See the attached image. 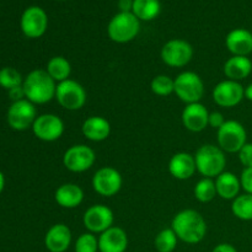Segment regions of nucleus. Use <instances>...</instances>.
Masks as SVG:
<instances>
[{
    "label": "nucleus",
    "instance_id": "obj_16",
    "mask_svg": "<svg viewBox=\"0 0 252 252\" xmlns=\"http://www.w3.org/2000/svg\"><path fill=\"white\" fill-rule=\"evenodd\" d=\"M182 125L187 130L199 133L208 127L209 112L206 106L201 102H194L186 105L181 115Z\"/></svg>",
    "mask_w": 252,
    "mask_h": 252
},
{
    "label": "nucleus",
    "instance_id": "obj_37",
    "mask_svg": "<svg viewBox=\"0 0 252 252\" xmlns=\"http://www.w3.org/2000/svg\"><path fill=\"white\" fill-rule=\"evenodd\" d=\"M212 252H238V250H236L231 244L221 243V244H218Z\"/></svg>",
    "mask_w": 252,
    "mask_h": 252
},
{
    "label": "nucleus",
    "instance_id": "obj_22",
    "mask_svg": "<svg viewBox=\"0 0 252 252\" xmlns=\"http://www.w3.org/2000/svg\"><path fill=\"white\" fill-rule=\"evenodd\" d=\"M54 199L62 208L74 209L84 201V191L76 184H63L56 189Z\"/></svg>",
    "mask_w": 252,
    "mask_h": 252
},
{
    "label": "nucleus",
    "instance_id": "obj_17",
    "mask_svg": "<svg viewBox=\"0 0 252 252\" xmlns=\"http://www.w3.org/2000/svg\"><path fill=\"white\" fill-rule=\"evenodd\" d=\"M128 249V235L120 226H111L98 236L100 252H126Z\"/></svg>",
    "mask_w": 252,
    "mask_h": 252
},
{
    "label": "nucleus",
    "instance_id": "obj_31",
    "mask_svg": "<svg viewBox=\"0 0 252 252\" xmlns=\"http://www.w3.org/2000/svg\"><path fill=\"white\" fill-rule=\"evenodd\" d=\"M150 89L158 96H169L175 90V79L170 78L169 75L160 74V75L153 78L152 83H150Z\"/></svg>",
    "mask_w": 252,
    "mask_h": 252
},
{
    "label": "nucleus",
    "instance_id": "obj_9",
    "mask_svg": "<svg viewBox=\"0 0 252 252\" xmlns=\"http://www.w3.org/2000/svg\"><path fill=\"white\" fill-rule=\"evenodd\" d=\"M96 154L93 148L85 144H75L65 150L63 155V165L71 172H85L94 166Z\"/></svg>",
    "mask_w": 252,
    "mask_h": 252
},
{
    "label": "nucleus",
    "instance_id": "obj_23",
    "mask_svg": "<svg viewBox=\"0 0 252 252\" xmlns=\"http://www.w3.org/2000/svg\"><path fill=\"white\" fill-rule=\"evenodd\" d=\"M217 194L226 201H234L239 196L241 189L240 177L230 171H224L216 177Z\"/></svg>",
    "mask_w": 252,
    "mask_h": 252
},
{
    "label": "nucleus",
    "instance_id": "obj_4",
    "mask_svg": "<svg viewBox=\"0 0 252 252\" xmlns=\"http://www.w3.org/2000/svg\"><path fill=\"white\" fill-rule=\"evenodd\" d=\"M140 31V21L133 12H118L111 19L107 26V34L116 43L133 41Z\"/></svg>",
    "mask_w": 252,
    "mask_h": 252
},
{
    "label": "nucleus",
    "instance_id": "obj_12",
    "mask_svg": "<svg viewBox=\"0 0 252 252\" xmlns=\"http://www.w3.org/2000/svg\"><path fill=\"white\" fill-rule=\"evenodd\" d=\"M21 31L27 38H39L48 29L47 12L39 6H30L22 12L20 20Z\"/></svg>",
    "mask_w": 252,
    "mask_h": 252
},
{
    "label": "nucleus",
    "instance_id": "obj_32",
    "mask_svg": "<svg viewBox=\"0 0 252 252\" xmlns=\"http://www.w3.org/2000/svg\"><path fill=\"white\" fill-rule=\"evenodd\" d=\"M75 252H97L98 251V238L93 233H84L76 239Z\"/></svg>",
    "mask_w": 252,
    "mask_h": 252
},
{
    "label": "nucleus",
    "instance_id": "obj_14",
    "mask_svg": "<svg viewBox=\"0 0 252 252\" xmlns=\"http://www.w3.org/2000/svg\"><path fill=\"white\" fill-rule=\"evenodd\" d=\"M115 216L111 208L105 204H94L89 207L83 217V224L89 233L101 234L113 226Z\"/></svg>",
    "mask_w": 252,
    "mask_h": 252
},
{
    "label": "nucleus",
    "instance_id": "obj_3",
    "mask_svg": "<svg viewBox=\"0 0 252 252\" xmlns=\"http://www.w3.org/2000/svg\"><path fill=\"white\" fill-rule=\"evenodd\" d=\"M197 171L203 177L216 179L225 171V153L213 144H204L194 154Z\"/></svg>",
    "mask_w": 252,
    "mask_h": 252
},
{
    "label": "nucleus",
    "instance_id": "obj_5",
    "mask_svg": "<svg viewBox=\"0 0 252 252\" xmlns=\"http://www.w3.org/2000/svg\"><path fill=\"white\" fill-rule=\"evenodd\" d=\"M174 93L187 105L199 102L204 95V83L194 71H182L175 79Z\"/></svg>",
    "mask_w": 252,
    "mask_h": 252
},
{
    "label": "nucleus",
    "instance_id": "obj_26",
    "mask_svg": "<svg viewBox=\"0 0 252 252\" xmlns=\"http://www.w3.org/2000/svg\"><path fill=\"white\" fill-rule=\"evenodd\" d=\"M47 73L56 83L68 80L71 74V65L68 59L63 56H54L47 63Z\"/></svg>",
    "mask_w": 252,
    "mask_h": 252
},
{
    "label": "nucleus",
    "instance_id": "obj_15",
    "mask_svg": "<svg viewBox=\"0 0 252 252\" xmlns=\"http://www.w3.org/2000/svg\"><path fill=\"white\" fill-rule=\"evenodd\" d=\"M212 95L217 105L220 107L231 108L238 106L245 98V88L239 81L226 79L217 84Z\"/></svg>",
    "mask_w": 252,
    "mask_h": 252
},
{
    "label": "nucleus",
    "instance_id": "obj_40",
    "mask_svg": "<svg viewBox=\"0 0 252 252\" xmlns=\"http://www.w3.org/2000/svg\"><path fill=\"white\" fill-rule=\"evenodd\" d=\"M4 187H5V176L1 171H0V194L1 192L4 191Z\"/></svg>",
    "mask_w": 252,
    "mask_h": 252
},
{
    "label": "nucleus",
    "instance_id": "obj_28",
    "mask_svg": "<svg viewBox=\"0 0 252 252\" xmlns=\"http://www.w3.org/2000/svg\"><path fill=\"white\" fill-rule=\"evenodd\" d=\"M193 193L197 201H199L201 203H208V202L213 201L216 196H218L217 194L216 181L213 179L203 177L196 184Z\"/></svg>",
    "mask_w": 252,
    "mask_h": 252
},
{
    "label": "nucleus",
    "instance_id": "obj_20",
    "mask_svg": "<svg viewBox=\"0 0 252 252\" xmlns=\"http://www.w3.org/2000/svg\"><path fill=\"white\" fill-rule=\"evenodd\" d=\"M225 46L233 56L249 57L252 53V33L246 29H234L226 34Z\"/></svg>",
    "mask_w": 252,
    "mask_h": 252
},
{
    "label": "nucleus",
    "instance_id": "obj_8",
    "mask_svg": "<svg viewBox=\"0 0 252 252\" xmlns=\"http://www.w3.org/2000/svg\"><path fill=\"white\" fill-rule=\"evenodd\" d=\"M160 56L166 65L171 68H182L193 58V47L185 39H170L162 46Z\"/></svg>",
    "mask_w": 252,
    "mask_h": 252
},
{
    "label": "nucleus",
    "instance_id": "obj_30",
    "mask_svg": "<svg viewBox=\"0 0 252 252\" xmlns=\"http://www.w3.org/2000/svg\"><path fill=\"white\" fill-rule=\"evenodd\" d=\"M22 84H24V79L19 70L12 66H4L0 69V86L2 89L9 91L17 86H22Z\"/></svg>",
    "mask_w": 252,
    "mask_h": 252
},
{
    "label": "nucleus",
    "instance_id": "obj_1",
    "mask_svg": "<svg viewBox=\"0 0 252 252\" xmlns=\"http://www.w3.org/2000/svg\"><path fill=\"white\" fill-rule=\"evenodd\" d=\"M171 229L179 240L189 245L199 244L207 235V223L201 213L194 209H184L174 217Z\"/></svg>",
    "mask_w": 252,
    "mask_h": 252
},
{
    "label": "nucleus",
    "instance_id": "obj_11",
    "mask_svg": "<svg viewBox=\"0 0 252 252\" xmlns=\"http://www.w3.org/2000/svg\"><path fill=\"white\" fill-rule=\"evenodd\" d=\"M7 123L15 130H26L32 128L37 118V110L27 98L12 102L7 110Z\"/></svg>",
    "mask_w": 252,
    "mask_h": 252
},
{
    "label": "nucleus",
    "instance_id": "obj_21",
    "mask_svg": "<svg viewBox=\"0 0 252 252\" xmlns=\"http://www.w3.org/2000/svg\"><path fill=\"white\" fill-rule=\"evenodd\" d=\"M83 135L91 142H102L111 134V125L105 117L91 116L86 118L81 126Z\"/></svg>",
    "mask_w": 252,
    "mask_h": 252
},
{
    "label": "nucleus",
    "instance_id": "obj_7",
    "mask_svg": "<svg viewBox=\"0 0 252 252\" xmlns=\"http://www.w3.org/2000/svg\"><path fill=\"white\" fill-rule=\"evenodd\" d=\"M86 91L84 86L73 79L57 84L56 100L59 105L68 111H78L86 103Z\"/></svg>",
    "mask_w": 252,
    "mask_h": 252
},
{
    "label": "nucleus",
    "instance_id": "obj_24",
    "mask_svg": "<svg viewBox=\"0 0 252 252\" xmlns=\"http://www.w3.org/2000/svg\"><path fill=\"white\" fill-rule=\"evenodd\" d=\"M252 73V61L249 57L233 56L224 64V74L229 80L239 81L248 78Z\"/></svg>",
    "mask_w": 252,
    "mask_h": 252
},
{
    "label": "nucleus",
    "instance_id": "obj_35",
    "mask_svg": "<svg viewBox=\"0 0 252 252\" xmlns=\"http://www.w3.org/2000/svg\"><path fill=\"white\" fill-rule=\"evenodd\" d=\"M225 123V118H224L223 113L219 112V111H214V112H209V120H208V126H211L212 128L218 130L221 126Z\"/></svg>",
    "mask_w": 252,
    "mask_h": 252
},
{
    "label": "nucleus",
    "instance_id": "obj_39",
    "mask_svg": "<svg viewBox=\"0 0 252 252\" xmlns=\"http://www.w3.org/2000/svg\"><path fill=\"white\" fill-rule=\"evenodd\" d=\"M245 98H248L249 101L252 102V83L249 84L245 88Z\"/></svg>",
    "mask_w": 252,
    "mask_h": 252
},
{
    "label": "nucleus",
    "instance_id": "obj_25",
    "mask_svg": "<svg viewBox=\"0 0 252 252\" xmlns=\"http://www.w3.org/2000/svg\"><path fill=\"white\" fill-rule=\"evenodd\" d=\"M161 11L160 0H133L132 12L139 21H152Z\"/></svg>",
    "mask_w": 252,
    "mask_h": 252
},
{
    "label": "nucleus",
    "instance_id": "obj_29",
    "mask_svg": "<svg viewBox=\"0 0 252 252\" xmlns=\"http://www.w3.org/2000/svg\"><path fill=\"white\" fill-rule=\"evenodd\" d=\"M179 238L171 228L162 229L154 240L155 249L158 252H174L177 246Z\"/></svg>",
    "mask_w": 252,
    "mask_h": 252
},
{
    "label": "nucleus",
    "instance_id": "obj_41",
    "mask_svg": "<svg viewBox=\"0 0 252 252\" xmlns=\"http://www.w3.org/2000/svg\"><path fill=\"white\" fill-rule=\"evenodd\" d=\"M58 1H62V0H58Z\"/></svg>",
    "mask_w": 252,
    "mask_h": 252
},
{
    "label": "nucleus",
    "instance_id": "obj_27",
    "mask_svg": "<svg viewBox=\"0 0 252 252\" xmlns=\"http://www.w3.org/2000/svg\"><path fill=\"white\" fill-rule=\"evenodd\" d=\"M231 212L240 220H252V194H239L231 203Z\"/></svg>",
    "mask_w": 252,
    "mask_h": 252
},
{
    "label": "nucleus",
    "instance_id": "obj_19",
    "mask_svg": "<svg viewBox=\"0 0 252 252\" xmlns=\"http://www.w3.org/2000/svg\"><path fill=\"white\" fill-rule=\"evenodd\" d=\"M197 171L196 160L194 155L186 152L176 153L171 157L169 161V172L176 180H189L191 179Z\"/></svg>",
    "mask_w": 252,
    "mask_h": 252
},
{
    "label": "nucleus",
    "instance_id": "obj_38",
    "mask_svg": "<svg viewBox=\"0 0 252 252\" xmlns=\"http://www.w3.org/2000/svg\"><path fill=\"white\" fill-rule=\"evenodd\" d=\"M120 12H132L133 0H118Z\"/></svg>",
    "mask_w": 252,
    "mask_h": 252
},
{
    "label": "nucleus",
    "instance_id": "obj_36",
    "mask_svg": "<svg viewBox=\"0 0 252 252\" xmlns=\"http://www.w3.org/2000/svg\"><path fill=\"white\" fill-rule=\"evenodd\" d=\"M9 97L11 98L12 102H16V101L26 98V96H25L24 88H22V86H17V88H14V89H11V90H9Z\"/></svg>",
    "mask_w": 252,
    "mask_h": 252
},
{
    "label": "nucleus",
    "instance_id": "obj_6",
    "mask_svg": "<svg viewBox=\"0 0 252 252\" xmlns=\"http://www.w3.org/2000/svg\"><path fill=\"white\" fill-rule=\"evenodd\" d=\"M248 143V133L239 121H225L218 129V147L224 153H239Z\"/></svg>",
    "mask_w": 252,
    "mask_h": 252
},
{
    "label": "nucleus",
    "instance_id": "obj_10",
    "mask_svg": "<svg viewBox=\"0 0 252 252\" xmlns=\"http://www.w3.org/2000/svg\"><path fill=\"white\" fill-rule=\"evenodd\" d=\"M93 189L102 197H113L121 191L123 179L121 172L112 166L98 169L93 176Z\"/></svg>",
    "mask_w": 252,
    "mask_h": 252
},
{
    "label": "nucleus",
    "instance_id": "obj_18",
    "mask_svg": "<svg viewBox=\"0 0 252 252\" xmlns=\"http://www.w3.org/2000/svg\"><path fill=\"white\" fill-rule=\"evenodd\" d=\"M71 244V230L63 223L54 224L44 236V245L49 252H65Z\"/></svg>",
    "mask_w": 252,
    "mask_h": 252
},
{
    "label": "nucleus",
    "instance_id": "obj_13",
    "mask_svg": "<svg viewBox=\"0 0 252 252\" xmlns=\"http://www.w3.org/2000/svg\"><path fill=\"white\" fill-rule=\"evenodd\" d=\"M64 122L59 116L54 113H43V115L37 116L33 126H32V132L42 142H56L63 135Z\"/></svg>",
    "mask_w": 252,
    "mask_h": 252
},
{
    "label": "nucleus",
    "instance_id": "obj_33",
    "mask_svg": "<svg viewBox=\"0 0 252 252\" xmlns=\"http://www.w3.org/2000/svg\"><path fill=\"white\" fill-rule=\"evenodd\" d=\"M239 160L244 169L246 167H252V143H246L238 153Z\"/></svg>",
    "mask_w": 252,
    "mask_h": 252
},
{
    "label": "nucleus",
    "instance_id": "obj_34",
    "mask_svg": "<svg viewBox=\"0 0 252 252\" xmlns=\"http://www.w3.org/2000/svg\"><path fill=\"white\" fill-rule=\"evenodd\" d=\"M241 189L245 191V193L252 194V167H246L243 170L240 176Z\"/></svg>",
    "mask_w": 252,
    "mask_h": 252
},
{
    "label": "nucleus",
    "instance_id": "obj_2",
    "mask_svg": "<svg viewBox=\"0 0 252 252\" xmlns=\"http://www.w3.org/2000/svg\"><path fill=\"white\" fill-rule=\"evenodd\" d=\"M22 88L26 98L33 105H44L56 98L57 83L43 69L30 71L24 79Z\"/></svg>",
    "mask_w": 252,
    "mask_h": 252
}]
</instances>
